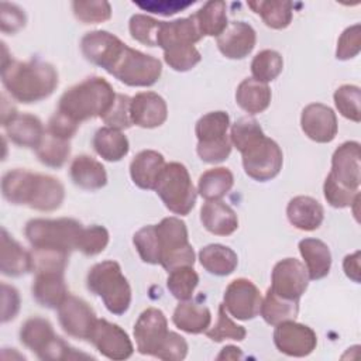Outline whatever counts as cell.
Segmentation results:
<instances>
[{"mask_svg":"<svg viewBox=\"0 0 361 361\" xmlns=\"http://www.w3.org/2000/svg\"><path fill=\"white\" fill-rule=\"evenodd\" d=\"M3 45L1 83L7 93L23 104H31L49 97L58 87L59 76L54 65L41 61H16L7 58L6 44Z\"/></svg>","mask_w":361,"mask_h":361,"instance_id":"cell-1","label":"cell"},{"mask_svg":"<svg viewBox=\"0 0 361 361\" xmlns=\"http://www.w3.org/2000/svg\"><path fill=\"white\" fill-rule=\"evenodd\" d=\"M1 193L11 204L28 206L39 212H54L65 199V188L59 179L23 168L10 169L3 175Z\"/></svg>","mask_w":361,"mask_h":361,"instance_id":"cell-2","label":"cell"},{"mask_svg":"<svg viewBox=\"0 0 361 361\" xmlns=\"http://www.w3.org/2000/svg\"><path fill=\"white\" fill-rule=\"evenodd\" d=\"M116 94L106 79L90 76L65 90L59 97L56 110L80 124L94 117L102 118L113 104Z\"/></svg>","mask_w":361,"mask_h":361,"instance_id":"cell-3","label":"cell"},{"mask_svg":"<svg viewBox=\"0 0 361 361\" xmlns=\"http://www.w3.org/2000/svg\"><path fill=\"white\" fill-rule=\"evenodd\" d=\"M83 226L76 219H31L24 227V235L35 251H51L71 255L78 250Z\"/></svg>","mask_w":361,"mask_h":361,"instance_id":"cell-4","label":"cell"},{"mask_svg":"<svg viewBox=\"0 0 361 361\" xmlns=\"http://www.w3.org/2000/svg\"><path fill=\"white\" fill-rule=\"evenodd\" d=\"M86 286L103 300L111 314H124L131 305V286L116 261L107 259L94 264L87 272Z\"/></svg>","mask_w":361,"mask_h":361,"instance_id":"cell-5","label":"cell"},{"mask_svg":"<svg viewBox=\"0 0 361 361\" xmlns=\"http://www.w3.org/2000/svg\"><path fill=\"white\" fill-rule=\"evenodd\" d=\"M154 190L169 212L180 216L192 212L197 197L190 175L180 162L165 164Z\"/></svg>","mask_w":361,"mask_h":361,"instance_id":"cell-6","label":"cell"},{"mask_svg":"<svg viewBox=\"0 0 361 361\" xmlns=\"http://www.w3.org/2000/svg\"><path fill=\"white\" fill-rule=\"evenodd\" d=\"M228 127L230 117L221 110L210 111L197 120L195 126L196 152L203 162L219 164L230 157L233 144L230 135H227Z\"/></svg>","mask_w":361,"mask_h":361,"instance_id":"cell-7","label":"cell"},{"mask_svg":"<svg viewBox=\"0 0 361 361\" xmlns=\"http://www.w3.org/2000/svg\"><path fill=\"white\" fill-rule=\"evenodd\" d=\"M159 243V265L171 272L179 267H193L195 251L189 243L186 223L178 217H164L155 224Z\"/></svg>","mask_w":361,"mask_h":361,"instance_id":"cell-8","label":"cell"},{"mask_svg":"<svg viewBox=\"0 0 361 361\" xmlns=\"http://www.w3.org/2000/svg\"><path fill=\"white\" fill-rule=\"evenodd\" d=\"M107 73L127 86L148 87L161 78L162 63L152 55L126 47Z\"/></svg>","mask_w":361,"mask_h":361,"instance_id":"cell-9","label":"cell"},{"mask_svg":"<svg viewBox=\"0 0 361 361\" xmlns=\"http://www.w3.org/2000/svg\"><path fill=\"white\" fill-rule=\"evenodd\" d=\"M241 157L244 172L258 182L274 179L281 172L283 164L281 147L267 135L247 147L241 152Z\"/></svg>","mask_w":361,"mask_h":361,"instance_id":"cell-10","label":"cell"},{"mask_svg":"<svg viewBox=\"0 0 361 361\" xmlns=\"http://www.w3.org/2000/svg\"><path fill=\"white\" fill-rule=\"evenodd\" d=\"M168 336V320L162 310L148 307L141 312L134 324V338L140 354L157 358Z\"/></svg>","mask_w":361,"mask_h":361,"instance_id":"cell-11","label":"cell"},{"mask_svg":"<svg viewBox=\"0 0 361 361\" xmlns=\"http://www.w3.org/2000/svg\"><path fill=\"white\" fill-rule=\"evenodd\" d=\"M89 341L103 357L109 360H127L134 353V345L126 330L106 319H97Z\"/></svg>","mask_w":361,"mask_h":361,"instance_id":"cell-12","label":"cell"},{"mask_svg":"<svg viewBox=\"0 0 361 361\" xmlns=\"http://www.w3.org/2000/svg\"><path fill=\"white\" fill-rule=\"evenodd\" d=\"M226 310L238 320H251L259 314L262 296L255 283L247 278L231 281L223 296Z\"/></svg>","mask_w":361,"mask_h":361,"instance_id":"cell-13","label":"cell"},{"mask_svg":"<svg viewBox=\"0 0 361 361\" xmlns=\"http://www.w3.org/2000/svg\"><path fill=\"white\" fill-rule=\"evenodd\" d=\"M58 320L68 336L78 340H89L97 317L86 300L68 295L58 307Z\"/></svg>","mask_w":361,"mask_h":361,"instance_id":"cell-14","label":"cell"},{"mask_svg":"<svg viewBox=\"0 0 361 361\" xmlns=\"http://www.w3.org/2000/svg\"><path fill=\"white\" fill-rule=\"evenodd\" d=\"M309 285L306 267L296 258H285L275 264L271 274V290L289 300H299Z\"/></svg>","mask_w":361,"mask_h":361,"instance_id":"cell-15","label":"cell"},{"mask_svg":"<svg viewBox=\"0 0 361 361\" xmlns=\"http://www.w3.org/2000/svg\"><path fill=\"white\" fill-rule=\"evenodd\" d=\"M274 344L285 355L306 357L316 348L317 336L312 327L286 320L275 326Z\"/></svg>","mask_w":361,"mask_h":361,"instance_id":"cell-16","label":"cell"},{"mask_svg":"<svg viewBox=\"0 0 361 361\" xmlns=\"http://www.w3.org/2000/svg\"><path fill=\"white\" fill-rule=\"evenodd\" d=\"M127 45L114 34L96 30L86 32L80 39V51L83 56L93 65L103 68L106 72L114 65Z\"/></svg>","mask_w":361,"mask_h":361,"instance_id":"cell-17","label":"cell"},{"mask_svg":"<svg viewBox=\"0 0 361 361\" xmlns=\"http://www.w3.org/2000/svg\"><path fill=\"white\" fill-rule=\"evenodd\" d=\"M300 127L312 141L327 144L337 135V116L323 103H310L302 110Z\"/></svg>","mask_w":361,"mask_h":361,"instance_id":"cell-18","label":"cell"},{"mask_svg":"<svg viewBox=\"0 0 361 361\" xmlns=\"http://www.w3.org/2000/svg\"><path fill=\"white\" fill-rule=\"evenodd\" d=\"M330 175L343 186L358 190L361 182L360 166V142H343L331 157Z\"/></svg>","mask_w":361,"mask_h":361,"instance_id":"cell-19","label":"cell"},{"mask_svg":"<svg viewBox=\"0 0 361 361\" xmlns=\"http://www.w3.org/2000/svg\"><path fill=\"white\" fill-rule=\"evenodd\" d=\"M257 42L255 30L244 21H231L217 37L219 51L228 59H244Z\"/></svg>","mask_w":361,"mask_h":361,"instance_id":"cell-20","label":"cell"},{"mask_svg":"<svg viewBox=\"0 0 361 361\" xmlns=\"http://www.w3.org/2000/svg\"><path fill=\"white\" fill-rule=\"evenodd\" d=\"M130 116L133 124L141 128H155L168 118V106L155 92H140L131 97Z\"/></svg>","mask_w":361,"mask_h":361,"instance_id":"cell-21","label":"cell"},{"mask_svg":"<svg viewBox=\"0 0 361 361\" xmlns=\"http://www.w3.org/2000/svg\"><path fill=\"white\" fill-rule=\"evenodd\" d=\"M202 39V34L193 17L176 18L172 21H161L157 34V47L168 51L176 47L195 45Z\"/></svg>","mask_w":361,"mask_h":361,"instance_id":"cell-22","label":"cell"},{"mask_svg":"<svg viewBox=\"0 0 361 361\" xmlns=\"http://www.w3.org/2000/svg\"><path fill=\"white\" fill-rule=\"evenodd\" d=\"M0 272L6 276L18 278L32 271V252L17 243L3 227L0 243Z\"/></svg>","mask_w":361,"mask_h":361,"instance_id":"cell-23","label":"cell"},{"mask_svg":"<svg viewBox=\"0 0 361 361\" xmlns=\"http://www.w3.org/2000/svg\"><path fill=\"white\" fill-rule=\"evenodd\" d=\"M3 128L13 144L34 149L45 134L42 121L30 113H17L3 124Z\"/></svg>","mask_w":361,"mask_h":361,"instance_id":"cell-24","label":"cell"},{"mask_svg":"<svg viewBox=\"0 0 361 361\" xmlns=\"http://www.w3.org/2000/svg\"><path fill=\"white\" fill-rule=\"evenodd\" d=\"M165 166V158L154 149L140 151L130 164V176L135 186L144 190L155 189L158 178Z\"/></svg>","mask_w":361,"mask_h":361,"instance_id":"cell-25","label":"cell"},{"mask_svg":"<svg viewBox=\"0 0 361 361\" xmlns=\"http://www.w3.org/2000/svg\"><path fill=\"white\" fill-rule=\"evenodd\" d=\"M286 216L289 223L302 231L317 230L324 219L323 206L310 196H295L286 206Z\"/></svg>","mask_w":361,"mask_h":361,"instance_id":"cell-26","label":"cell"},{"mask_svg":"<svg viewBox=\"0 0 361 361\" xmlns=\"http://www.w3.org/2000/svg\"><path fill=\"white\" fill-rule=\"evenodd\" d=\"M200 221L214 235H231L238 228L235 212L221 200H206L200 209Z\"/></svg>","mask_w":361,"mask_h":361,"instance_id":"cell-27","label":"cell"},{"mask_svg":"<svg viewBox=\"0 0 361 361\" xmlns=\"http://www.w3.org/2000/svg\"><path fill=\"white\" fill-rule=\"evenodd\" d=\"M72 182L85 190H97L106 186L107 172L104 166L90 155H78L69 166Z\"/></svg>","mask_w":361,"mask_h":361,"instance_id":"cell-28","label":"cell"},{"mask_svg":"<svg viewBox=\"0 0 361 361\" xmlns=\"http://www.w3.org/2000/svg\"><path fill=\"white\" fill-rule=\"evenodd\" d=\"M58 336L49 320L34 316L27 319L20 329V341L41 360Z\"/></svg>","mask_w":361,"mask_h":361,"instance_id":"cell-29","label":"cell"},{"mask_svg":"<svg viewBox=\"0 0 361 361\" xmlns=\"http://www.w3.org/2000/svg\"><path fill=\"white\" fill-rule=\"evenodd\" d=\"M299 252L305 259L309 279L319 281L329 275L331 252L326 243L319 238H303L299 241Z\"/></svg>","mask_w":361,"mask_h":361,"instance_id":"cell-30","label":"cell"},{"mask_svg":"<svg viewBox=\"0 0 361 361\" xmlns=\"http://www.w3.org/2000/svg\"><path fill=\"white\" fill-rule=\"evenodd\" d=\"M173 324L189 334L204 333L212 323V313L207 306L190 300H180L172 314Z\"/></svg>","mask_w":361,"mask_h":361,"instance_id":"cell-31","label":"cell"},{"mask_svg":"<svg viewBox=\"0 0 361 361\" xmlns=\"http://www.w3.org/2000/svg\"><path fill=\"white\" fill-rule=\"evenodd\" d=\"M271 97L269 86L254 78H245L235 90V103L248 114L265 111L271 103Z\"/></svg>","mask_w":361,"mask_h":361,"instance_id":"cell-32","label":"cell"},{"mask_svg":"<svg viewBox=\"0 0 361 361\" xmlns=\"http://www.w3.org/2000/svg\"><path fill=\"white\" fill-rule=\"evenodd\" d=\"M92 145L96 154L109 162H117L123 159L130 149V142L124 133L107 126L99 128L94 133Z\"/></svg>","mask_w":361,"mask_h":361,"instance_id":"cell-33","label":"cell"},{"mask_svg":"<svg viewBox=\"0 0 361 361\" xmlns=\"http://www.w3.org/2000/svg\"><path fill=\"white\" fill-rule=\"evenodd\" d=\"M200 265L212 275L227 276L237 268V254L227 245L209 244L199 251Z\"/></svg>","mask_w":361,"mask_h":361,"instance_id":"cell-34","label":"cell"},{"mask_svg":"<svg viewBox=\"0 0 361 361\" xmlns=\"http://www.w3.org/2000/svg\"><path fill=\"white\" fill-rule=\"evenodd\" d=\"M247 6L258 14L264 24L272 30L286 28L293 16V4L288 0H254L248 1Z\"/></svg>","mask_w":361,"mask_h":361,"instance_id":"cell-35","label":"cell"},{"mask_svg":"<svg viewBox=\"0 0 361 361\" xmlns=\"http://www.w3.org/2000/svg\"><path fill=\"white\" fill-rule=\"evenodd\" d=\"M192 17L202 37H219L228 25L226 3L221 0L206 1Z\"/></svg>","mask_w":361,"mask_h":361,"instance_id":"cell-36","label":"cell"},{"mask_svg":"<svg viewBox=\"0 0 361 361\" xmlns=\"http://www.w3.org/2000/svg\"><path fill=\"white\" fill-rule=\"evenodd\" d=\"M234 185V175L228 168L217 166L204 171L197 180V193L204 200H220Z\"/></svg>","mask_w":361,"mask_h":361,"instance_id":"cell-37","label":"cell"},{"mask_svg":"<svg viewBox=\"0 0 361 361\" xmlns=\"http://www.w3.org/2000/svg\"><path fill=\"white\" fill-rule=\"evenodd\" d=\"M38 161L49 168H62L71 155V140L61 138L45 130V134L34 149Z\"/></svg>","mask_w":361,"mask_h":361,"instance_id":"cell-38","label":"cell"},{"mask_svg":"<svg viewBox=\"0 0 361 361\" xmlns=\"http://www.w3.org/2000/svg\"><path fill=\"white\" fill-rule=\"evenodd\" d=\"M299 313V300H289L278 296L271 289L267 290L261 302L259 314L265 323L276 326L286 320H295Z\"/></svg>","mask_w":361,"mask_h":361,"instance_id":"cell-39","label":"cell"},{"mask_svg":"<svg viewBox=\"0 0 361 361\" xmlns=\"http://www.w3.org/2000/svg\"><path fill=\"white\" fill-rule=\"evenodd\" d=\"M283 69V59L279 52L274 49L259 51L251 61L252 78L258 82L267 83L275 80Z\"/></svg>","mask_w":361,"mask_h":361,"instance_id":"cell-40","label":"cell"},{"mask_svg":"<svg viewBox=\"0 0 361 361\" xmlns=\"http://www.w3.org/2000/svg\"><path fill=\"white\" fill-rule=\"evenodd\" d=\"M166 288L175 299L190 300L199 283V275L193 267H179L168 272Z\"/></svg>","mask_w":361,"mask_h":361,"instance_id":"cell-41","label":"cell"},{"mask_svg":"<svg viewBox=\"0 0 361 361\" xmlns=\"http://www.w3.org/2000/svg\"><path fill=\"white\" fill-rule=\"evenodd\" d=\"M334 104L338 110V113L354 123L361 121V110H360V102H361V90L355 85H343L336 89L334 94Z\"/></svg>","mask_w":361,"mask_h":361,"instance_id":"cell-42","label":"cell"},{"mask_svg":"<svg viewBox=\"0 0 361 361\" xmlns=\"http://www.w3.org/2000/svg\"><path fill=\"white\" fill-rule=\"evenodd\" d=\"M72 10L83 24H100L111 18V6L106 0H75Z\"/></svg>","mask_w":361,"mask_h":361,"instance_id":"cell-43","label":"cell"},{"mask_svg":"<svg viewBox=\"0 0 361 361\" xmlns=\"http://www.w3.org/2000/svg\"><path fill=\"white\" fill-rule=\"evenodd\" d=\"M133 243L135 245V250L140 258L145 264H151V265L159 264L161 251H159V243L155 231V224H148L141 227L133 235Z\"/></svg>","mask_w":361,"mask_h":361,"instance_id":"cell-44","label":"cell"},{"mask_svg":"<svg viewBox=\"0 0 361 361\" xmlns=\"http://www.w3.org/2000/svg\"><path fill=\"white\" fill-rule=\"evenodd\" d=\"M204 333L214 343H220V341H224V340L243 341L247 336L245 327L234 323L230 319V316L227 314V310H226L223 303L219 306V316H217L216 324L213 327L207 329Z\"/></svg>","mask_w":361,"mask_h":361,"instance_id":"cell-45","label":"cell"},{"mask_svg":"<svg viewBox=\"0 0 361 361\" xmlns=\"http://www.w3.org/2000/svg\"><path fill=\"white\" fill-rule=\"evenodd\" d=\"M264 135L265 134L255 118L241 117L231 126L230 141L237 148V151L243 152L247 147H250Z\"/></svg>","mask_w":361,"mask_h":361,"instance_id":"cell-46","label":"cell"},{"mask_svg":"<svg viewBox=\"0 0 361 361\" xmlns=\"http://www.w3.org/2000/svg\"><path fill=\"white\" fill-rule=\"evenodd\" d=\"M323 193L324 199L331 207L336 209H345L351 207L360 200V192L348 189L340 185L330 173L326 176L323 183Z\"/></svg>","mask_w":361,"mask_h":361,"instance_id":"cell-47","label":"cell"},{"mask_svg":"<svg viewBox=\"0 0 361 361\" xmlns=\"http://www.w3.org/2000/svg\"><path fill=\"white\" fill-rule=\"evenodd\" d=\"M109 238V231L103 226L93 224L89 227H83L78 243V251L87 257L97 255L107 247Z\"/></svg>","mask_w":361,"mask_h":361,"instance_id":"cell-48","label":"cell"},{"mask_svg":"<svg viewBox=\"0 0 361 361\" xmlns=\"http://www.w3.org/2000/svg\"><path fill=\"white\" fill-rule=\"evenodd\" d=\"M159 23L161 21L149 16L134 14L130 18V24H128L131 38L147 47H157V34H158Z\"/></svg>","mask_w":361,"mask_h":361,"instance_id":"cell-49","label":"cell"},{"mask_svg":"<svg viewBox=\"0 0 361 361\" xmlns=\"http://www.w3.org/2000/svg\"><path fill=\"white\" fill-rule=\"evenodd\" d=\"M130 104L131 97L123 93H117L113 104L106 111V114L102 116V120L107 127L117 128V130H127L133 126L131 116H130Z\"/></svg>","mask_w":361,"mask_h":361,"instance_id":"cell-50","label":"cell"},{"mask_svg":"<svg viewBox=\"0 0 361 361\" xmlns=\"http://www.w3.org/2000/svg\"><path fill=\"white\" fill-rule=\"evenodd\" d=\"M164 61L176 72H188L202 61V55L195 45L176 47L164 51Z\"/></svg>","mask_w":361,"mask_h":361,"instance_id":"cell-51","label":"cell"},{"mask_svg":"<svg viewBox=\"0 0 361 361\" xmlns=\"http://www.w3.org/2000/svg\"><path fill=\"white\" fill-rule=\"evenodd\" d=\"M361 49V25L357 23L343 31L337 41L336 58L348 61L360 54Z\"/></svg>","mask_w":361,"mask_h":361,"instance_id":"cell-52","label":"cell"},{"mask_svg":"<svg viewBox=\"0 0 361 361\" xmlns=\"http://www.w3.org/2000/svg\"><path fill=\"white\" fill-rule=\"evenodd\" d=\"M27 17L17 4L1 1L0 4V30L4 34H16L25 27Z\"/></svg>","mask_w":361,"mask_h":361,"instance_id":"cell-53","label":"cell"},{"mask_svg":"<svg viewBox=\"0 0 361 361\" xmlns=\"http://www.w3.org/2000/svg\"><path fill=\"white\" fill-rule=\"evenodd\" d=\"M188 343L180 334L169 331V336L161 351L158 353L157 358L164 361H180L188 355Z\"/></svg>","mask_w":361,"mask_h":361,"instance_id":"cell-54","label":"cell"},{"mask_svg":"<svg viewBox=\"0 0 361 361\" xmlns=\"http://www.w3.org/2000/svg\"><path fill=\"white\" fill-rule=\"evenodd\" d=\"M135 6H138L140 8L149 11V13H155V14H161V16H173L178 11H182L185 8H188L189 6L195 4V1H178V0H152V1H134Z\"/></svg>","mask_w":361,"mask_h":361,"instance_id":"cell-55","label":"cell"},{"mask_svg":"<svg viewBox=\"0 0 361 361\" xmlns=\"http://www.w3.org/2000/svg\"><path fill=\"white\" fill-rule=\"evenodd\" d=\"M79 126L78 123L72 121L71 118H68L66 116H63L62 113H59L58 110H55V113L51 116L49 121H48V126H47V131L54 134V135H58L61 138H65V140H71L76 131L79 130Z\"/></svg>","mask_w":361,"mask_h":361,"instance_id":"cell-56","label":"cell"},{"mask_svg":"<svg viewBox=\"0 0 361 361\" xmlns=\"http://www.w3.org/2000/svg\"><path fill=\"white\" fill-rule=\"evenodd\" d=\"M1 322L7 323L13 320L20 310V293L7 283H1Z\"/></svg>","mask_w":361,"mask_h":361,"instance_id":"cell-57","label":"cell"},{"mask_svg":"<svg viewBox=\"0 0 361 361\" xmlns=\"http://www.w3.org/2000/svg\"><path fill=\"white\" fill-rule=\"evenodd\" d=\"M360 251H355L353 254H348L344 257L343 259V269L347 278H350L353 282L360 283L361 278H360Z\"/></svg>","mask_w":361,"mask_h":361,"instance_id":"cell-58","label":"cell"},{"mask_svg":"<svg viewBox=\"0 0 361 361\" xmlns=\"http://www.w3.org/2000/svg\"><path fill=\"white\" fill-rule=\"evenodd\" d=\"M216 358L217 360H240L243 358V353H241V348L235 345H226L224 348H221L220 354Z\"/></svg>","mask_w":361,"mask_h":361,"instance_id":"cell-59","label":"cell"},{"mask_svg":"<svg viewBox=\"0 0 361 361\" xmlns=\"http://www.w3.org/2000/svg\"><path fill=\"white\" fill-rule=\"evenodd\" d=\"M1 100H3V103H1V126H3V124H6L11 117H14L18 111L16 110V107H14L11 103H8V102L6 100V96H4V94L1 96Z\"/></svg>","mask_w":361,"mask_h":361,"instance_id":"cell-60","label":"cell"}]
</instances>
